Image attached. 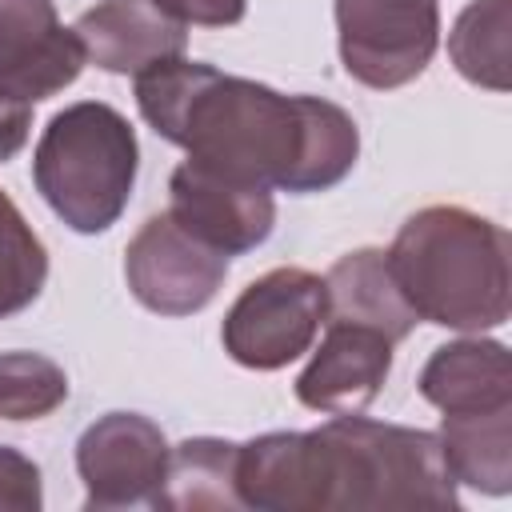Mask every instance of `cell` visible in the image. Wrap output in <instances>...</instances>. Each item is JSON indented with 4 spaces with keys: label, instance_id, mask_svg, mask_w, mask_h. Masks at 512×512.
<instances>
[{
    "label": "cell",
    "instance_id": "3957f363",
    "mask_svg": "<svg viewBox=\"0 0 512 512\" xmlns=\"http://www.w3.org/2000/svg\"><path fill=\"white\" fill-rule=\"evenodd\" d=\"M388 264L420 320L452 332L508 324L512 236L496 220L460 204H428L396 228Z\"/></svg>",
    "mask_w": 512,
    "mask_h": 512
},
{
    "label": "cell",
    "instance_id": "ac0fdd59",
    "mask_svg": "<svg viewBox=\"0 0 512 512\" xmlns=\"http://www.w3.org/2000/svg\"><path fill=\"white\" fill-rule=\"evenodd\" d=\"M48 284V248L0 188V320L32 308Z\"/></svg>",
    "mask_w": 512,
    "mask_h": 512
},
{
    "label": "cell",
    "instance_id": "277c9868",
    "mask_svg": "<svg viewBox=\"0 0 512 512\" xmlns=\"http://www.w3.org/2000/svg\"><path fill=\"white\" fill-rule=\"evenodd\" d=\"M136 172V128L104 100H76L60 108L32 152V184L40 200L80 236L108 232L124 216Z\"/></svg>",
    "mask_w": 512,
    "mask_h": 512
},
{
    "label": "cell",
    "instance_id": "5b68a950",
    "mask_svg": "<svg viewBox=\"0 0 512 512\" xmlns=\"http://www.w3.org/2000/svg\"><path fill=\"white\" fill-rule=\"evenodd\" d=\"M328 320L324 276L284 264L256 276L224 312L220 344L252 372H276L300 360Z\"/></svg>",
    "mask_w": 512,
    "mask_h": 512
},
{
    "label": "cell",
    "instance_id": "6da1fadb",
    "mask_svg": "<svg viewBox=\"0 0 512 512\" xmlns=\"http://www.w3.org/2000/svg\"><path fill=\"white\" fill-rule=\"evenodd\" d=\"M132 80L144 124L220 176L308 196L336 188L356 168L360 128L332 100L284 96L184 56Z\"/></svg>",
    "mask_w": 512,
    "mask_h": 512
},
{
    "label": "cell",
    "instance_id": "ba28073f",
    "mask_svg": "<svg viewBox=\"0 0 512 512\" xmlns=\"http://www.w3.org/2000/svg\"><path fill=\"white\" fill-rule=\"evenodd\" d=\"M168 468L164 428L140 412H104L76 440V472L88 512L148 504Z\"/></svg>",
    "mask_w": 512,
    "mask_h": 512
},
{
    "label": "cell",
    "instance_id": "5bb4252c",
    "mask_svg": "<svg viewBox=\"0 0 512 512\" xmlns=\"http://www.w3.org/2000/svg\"><path fill=\"white\" fill-rule=\"evenodd\" d=\"M324 288H328V320H348V324L376 328L392 344H400L420 320L412 312V304L404 300L384 248H352V252H344L328 268Z\"/></svg>",
    "mask_w": 512,
    "mask_h": 512
},
{
    "label": "cell",
    "instance_id": "9a60e30c",
    "mask_svg": "<svg viewBox=\"0 0 512 512\" xmlns=\"http://www.w3.org/2000/svg\"><path fill=\"white\" fill-rule=\"evenodd\" d=\"M236 452L240 444L220 436H188L168 448V468L148 500L160 512H232L244 508L236 496Z\"/></svg>",
    "mask_w": 512,
    "mask_h": 512
},
{
    "label": "cell",
    "instance_id": "7402d4cb",
    "mask_svg": "<svg viewBox=\"0 0 512 512\" xmlns=\"http://www.w3.org/2000/svg\"><path fill=\"white\" fill-rule=\"evenodd\" d=\"M28 132H32V108L0 104V164L20 156V148L28 144Z\"/></svg>",
    "mask_w": 512,
    "mask_h": 512
},
{
    "label": "cell",
    "instance_id": "8fae6325",
    "mask_svg": "<svg viewBox=\"0 0 512 512\" xmlns=\"http://www.w3.org/2000/svg\"><path fill=\"white\" fill-rule=\"evenodd\" d=\"M392 348L396 344L376 328L324 320L320 348H308L312 360L296 376V400L324 416L364 412L392 372Z\"/></svg>",
    "mask_w": 512,
    "mask_h": 512
},
{
    "label": "cell",
    "instance_id": "7c38bea8",
    "mask_svg": "<svg viewBox=\"0 0 512 512\" xmlns=\"http://www.w3.org/2000/svg\"><path fill=\"white\" fill-rule=\"evenodd\" d=\"M84 60L112 76H140L156 64L180 60L188 32L152 0H100L72 24Z\"/></svg>",
    "mask_w": 512,
    "mask_h": 512
},
{
    "label": "cell",
    "instance_id": "2e32d148",
    "mask_svg": "<svg viewBox=\"0 0 512 512\" xmlns=\"http://www.w3.org/2000/svg\"><path fill=\"white\" fill-rule=\"evenodd\" d=\"M440 452L456 484L484 496L512 492V408L440 416Z\"/></svg>",
    "mask_w": 512,
    "mask_h": 512
},
{
    "label": "cell",
    "instance_id": "44dd1931",
    "mask_svg": "<svg viewBox=\"0 0 512 512\" xmlns=\"http://www.w3.org/2000/svg\"><path fill=\"white\" fill-rule=\"evenodd\" d=\"M160 12H168L172 20H180L184 28H232L244 20L248 0H152Z\"/></svg>",
    "mask_w": 512,
    "mask_h": 512
},
{
    "label": "cell",
    "instance_id": "4fadbf2b",
    "mask_svg": "<svg viewBox=\"0 0 512 512\" xmlns=\"http://www.w3.org/2000/svg\"><path fill=\"white\" fill-rule=\"evenodd\" d=\"M416 392L444 416H472L512 408V356L508 344L480 332L440 344L416 380Z\"/></svg>",
    "mask_w": 512,
    "mask_h": 512
},
{
    "label": "cell",
    "instance_id": "d6986e66",
    "mask_svg": "<svg viewBox=\"0 0 512 512\" xmlns=\"http://www.w3.org/2000/svg\"><path fill=\"white\" fill-rule=\"evenodd\" d=\"M68 400L64 368L44 352H0V420L28 424L52 416Z\"/></svg>",
    "mask_w": 512,
    "mask_h": 512
},
{
    "label": "cell",
    "instance_id": "9c48e42d",
    "mask_svg": "<svg viewBox=\"0 0 512 512\" xmlns=\"http://www.w3.org/2000/svg\"><path fill=\"white\" fill-rule=\"evenodd\" d=\"M84 48L52 0H0V104L36 108L84 72Z\"/></svg>",
    "mask_w": 512,
    "mask_h": 512
},
{
    "label": "cell",
    "instance_id": "8992f818",
    "mask_svg": "<svg viewBox=\"0 0 512 512\" xmlns=\"http://www.w3.org/2000/svg\"><path fill=\"white\" fill-rule=\"evenodd\" d=\"M344 72L376 92L404 88L440 48L436 0H332Z\"/></svg>",
    "mask_w": 512,
    "mask_h": 512
},
{
    "label": "cell",
    "instance_id": "ffe728a7",
    "mask_svg": "<svg viewBox=\"0 0 512 512\" xmlns=\"http://www.w3.org/2000/svg\"><path fill=\"white\" fill-rule=\"evenodd\" d=\"M40 504L44 480L36 460H28L12 444H0V512H40Z\"/></svg>",
    "mask_w": 512,
    "mask_h": 512
},
{
    "label": "cell",
    "instance_id": "52a82bcc",
    "mask_svg": "<svg viewBox=\"0 0 512 512\" xmlns=\"http://www.w3.org/2000/svg\"><path fill=\"white\" fill-rule=\"evenodd\" d=\"M228 276V256L184 232L168 212L148 216L124 248V280L136 304L156 316L208 308Z\"/></svg>",
    "mask_w": 512,
    "mask_h": 512
},
{
    "label": "cell",
    "instance_id": "e0dca14e",
    "mask_svg": "<svg viewBox=\"0 0 512 512\" xmlns=\"http://www.w3.org/2000/svg\"><path fill=\"white\" fill-rule=\"evenodd\" d=\"M452 68L488 92L512 88V0H472L448 32Z\"/></svg>",
    "mask_w": 512,
    "mask_h": 512
},
{
    "label": "cell",
    "instance_id": "30bf717a",
    "mask_svg": "<svg viewBox=\"0 0 512 512\" xmlns=\"http://www.w3.org/2000/svg\"><path fill=\"white\" fill-rule=\"evenodd\" d=\"M168 216L204 240L208 248L232 256H244L260 248L276 228V200L272 188L248 184L236 176H220L212 168H200L184 160L168 176Z\"/></svg>",
    "mask_w": 512,
    "mask_h": 512
},
{
    "label": "cell",
    "instance_id": "7a4b0ae2",
    "mask_svg": "<svg viewBox=\"0 0 512 512\" xmlns=\"http://www.w3.org/2000/svg\"><path fill=\"white\" fill-rule=\"evenodd\" d=\"M456 512V480L440 436L428 428L380 424L360 412L300 432V512Z\"/></svg>",
    "mask_w": 512,
    "mask_h": 512
}]
</instances>
